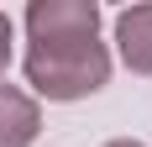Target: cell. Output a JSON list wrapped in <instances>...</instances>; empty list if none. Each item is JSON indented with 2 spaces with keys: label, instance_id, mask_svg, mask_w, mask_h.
Segmentation results:
<instances>
[{
  "label": "cell",
  "instance_id": "cell-4",
  "mask_svg": "<svg viewBox=\"0 0 152 147\" xmlns=\"http://www.w3.org/2000/svg\"><path fill=\"white\" fill-rule=\"evenodd\" d=\"M5 58H11V21L0 16V68H5Z\"/></svg>",
  "mask_w": 152,
  "mask_h": 147
},
{
  "label": "cell",
  "instance_id": "cell-3",
  "mask_svg": "<svg viewBox=\"0 0 152 147\" xmlns=\"http://www.w3.org/2000/svg\"><path fill=\"white\" fill-rule=\"evenodd\" d=\"M37 137V105L21 89L0 84V147H26Z\"/></svg>",
  "mask_w": 152,
  "mask_h": 147
},
{
  "label": "cell",
  "instance_id": "cell-5",
  "mask_svg": "<svg viewBox=\"0 0 152 147\" xmlns=\"http://www.w3.org/2000/svg\"><path fill=\"white\" fill-rule=\"evenodd\" d=\"M110 147H137V142H110Z\"/></svg>",
  "mask_w": 152,
  "mask_h": 147
},
{
  "label": "cell",
  "instance_id": "cell-1",
  "mask_svg": "<svg viewBox=\"0 0 152 147\" xmlns=\"http://www.w3.org/2000/svg\"><path fill=\"white\" fill-rule=\"evenodd\" d=\"M31 53L26 74L47 100H79L94 95L110 74V58L100 47V11L79 0H47L26 11Z\"/></svg>",
  "mask_w": 152,
  "mask_h": 147
},
{
  "label": "cell",
  "instance_id": "cell-2",
  "mask_svg": "<svg viewBox=\"0 0 152 147\" xmlns=\"http://www.w3.org/2000/svg\"><path fill=\"white\" fill-rule=\"evenodd\" d=\"M115 37H121V53L137 74H152V5H131V11L115 16Z\"/></svg>",
  "mask_w": 152,
  "mask_h": 147
}]
</instances>
